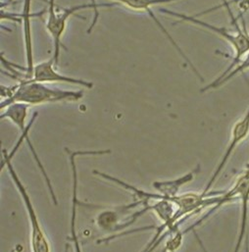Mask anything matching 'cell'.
I'll return each mask as SVG.
<instances>
[{
    "label": "cell",
    "instance_id": "cell-4",
    "mask_svg": "<svg viewBox=\"0 0 249 252\" xmlns=\"http://www.w3.org/2000/svg\"><path fill=\"white\" fill-rule=\"evenodd\" d=\"M3 155V164L5 163L7 170L11 176V179L13 180V183L15 184L16 188L19 190V193L21 194L23 201L25 203L28 216L31 223V252H51V247L47 240V237L45 235L44 230L42 229L37 214L34 210L33 204L31 202V199L30 197V194L26 189V187L23 185L22 181L20 180L18 174L16 173L13 164L11 162V158L9 154L7 153V150H2Z\"/></svg>",
    "mask_w": 249,
    "mask_h": 252
},
{
    "label": "cell",
    "instance_id": "cell-10",
    "mask_svg": "<svg viewBox=\"0 0 249 252\" xmlns=\"http://www.w3.org/2000/svg\"><path fill=\"white\" fill-rule=\"evenodd\" d=\"M249 70V52L246 55V57L242 60V62L236 66L232 71H230L228 74L224 75V76H219L216 80H214L210 85L206 86L205 88H203L202 90H200L201 93H205L208 92L209 90H214V89H218L222 86H224L226 83L230 82L233 78H235L236 76H238L239 74H243L246 71Z\"/></svg>",
    "mask_w": 249,
    "mask_h": 252
},
{
    "label": "cell",
    "instance_id": "cell-7",
    "mask_svg": "<svg viewBox=\"0 0 249 252\" xmlns=\"http://www.w3.org/2000/svg\"><path fill=\"white\" fill-rule=\"evenodd\" d=\"M249 134V107L248 111L246 112V114L239 120L236 122V124L232 128V134H231V140L229 143V146L224 154V156L222 157L219 165L217 166V168L215 169L214 173L212 174L210 180L208 181L204 190H203V194L207 195L208 192H210L211 188L213 187V185L215 184V182L217 181V179L219 178V176L221 175L222 171L224 170V168L226 167L230 157L232 156V154L234 153V151L236 150V148L248 137Z\"/></svg>",
    "mask_w": 249,
    "mask_h": 252
},
{
    "label": "cell",
    "instance_id": "cell-8",
    "mask_svg": "<svg viewBox=\"0 0 249 252\" xmlns=\"http://www.w3.org/2000/svg\"><path fill=\"white\" fill-rule=\"evenodd\" d=\"M54 66H55V61L53 57H51L47 61L36 64L34 65L31 79L30 81H23V82H37V83H43V84L67 83L69 85L82 86L89 90L93 88V84L92 82L62 75L55 70Z\"/></svg>",
    "mask_w": 249,
    "mask_h": 252
},
{
    "label": "cell",
    "instance_id": "cell-13",
    "mask_svg": "<svg viewBox=\"0 0 249 252\" xmlns=\"http://www.w3.org/2000/svg\"><path fill=\"white\" fill-rule=\"evenodd\" d=\"M239 2L240 8L246 9V11L249 10V0H237Z\"/></svg>",
    "mask_w": 249,
    "mask_h": 252
},
{
    "label": "cell",
    "instance_id": "cell-2",
    "mask_svg": "<svg viewBox=\"0 0 249 252\" xmlns=\"http://www.w3.org/2000/svg\"><path fill=\"white\" fill-rule=\"evenodd\" d=\"M222 6L225 7L228 11V14L231 18L232 21V25H234L235 29H236V32L232 33L230 32L227 29L225 28H220V27H216L214 25H211L207 22L201 21L199 19H197L195 16H189L184 13H179V12H175L173 10L167 9V8H160L159 11L161 13L167 14L169 16L175 17L179 20H182L184 22H187L190 24H194L196 26H199L201 28H204L216 34H218L219 36L223 37L224 39H226L235 49V56L231 62V64L229 65V67L227 68L226 71H224L221 76H224L226 74H228L230 71H232L236 66H238L242 60L246 57V55L249 52V32L247 28V24L246 21L243 17V15L241 16V22H239V18H236L233 15V11L230 7V2L227 0H222Z\"/></svg>",
    "mask_w": 249,
    "mask_h": 252
},
{
    "label": "cell",
    "instance_id": "cell-6",
    "mask_svg": "<svg viewBox=\"0 0 249 252\" xmlns=\"http://www.w3.org/2000/svg\"><path fill=\"white\" fill-rule=\"evenodd\" d=\"M117 3H120L122 4L124 7L130 9V10H133V11H138V12H146L150 17L151 19L154 21V23L159 27V29L164 32V34H166L167 38L171 41V43L174 45V47L178 50V52L181 54V56L189 64V66L192 68L193 72L196 74V76L198 77V79L200 81H204V79L202 78V76L197 72V70L194 68V66L192 65V63L189 61V59L187 57V55L184 53V51L180 48V46L178 45V43L172 38L171 34L167 32V30L164 28V26L160 23V21L157 19V17L155 16L154 12L152 11V7L153 6H156V5H161V4H167V3H170V2H173V1H176V0H113ZM92 3L93 5L94 6L95 10V16H94V19H93V25L90 27V30H89V32L93 30V28L94 27V25L96 24V21H97V18H98V7H109V6H114L115 4L114 3H107V4H104V3H101V4H98L95 0H92Z\"/></svg>",
    "mask_w": 249,
    "mask_h": 252
},
{
    "label": "cell",
    "instance_id": "cell-3",
    "mask_svg": "<svg viewBox=\"0 0 249 252\" xmlns=\"http://www.w3.org/2000/svg\"><path fill=\"white\" fill-rule=\"evenodd\" d=\"M236 199L241 200L242 204V213H241V228L240 233L238 236L237 244L234 252H241L243 242L244 240H247L248 237V228H249V163L247 166V169L244 171L242 175L239 176L237 181L235 182L234 186L231 189L225 190L218 201V203L208 211L206 215H204L202 218H200L198 221H196L193 225L190 226L191 230H194L196 227L203 224L204 221H206L213 213H215L217 210H219L223 205H226L230 202L235 201ZM248 246V243H247Z\"/></svg>",
    "mask_w": 249,
    "mask_h": 252
},
{
    "label": "cell",
    "instance_id": "cell-9",
    "mask_svg": "<svg viewBox=\"0 0 249 252\" xmlns=\"http://www.w3.org/2000/svg\"><path fill=\"white\" fill-rule=\"evenodd\" d=\"M200 171L199 166L193 171L182 176L179 179L171 180V181H157L153 183V188L158 191V193L153 194V200H169L171 197H174L179 194V190L181 188L188 183H190L195 175Z\"/></svg>",
    "mask_w": 249,
    "mask_h": 252
},
{
    "label": "cell",
    "instance_id": "cell-12",
    "mask_svg": "<svg viewBox=\"0 0 249 252\" xmlns=\"http://www.w3.org/2000/svg\"><path fill=\"white\" fill-rule=\"evenodd\" d=\"M184 232L179 229H176L170 233L168 236V240L165 244V248L163 252H176L183 245L184 241Z\"/></svg>",
    "mask_w": 249,
    "mask_h": 252
},
{
    "label": "cell",
    "instance_id": "cell-11",
    "mask_svg": "<svg viewBox=\"0 0 249 252\" xmlns=\"http://www.w3.org/2000/svg\"><path fill=\"white\" fill-rule=\"evenodd\" d=\"M119 215L118 210H105L97 215L96 225L105 232H119L122 226V223L119 221Z\"/></svg>",
    "mask_w": 249,
    "mask_h": 252
},
{
    "label": "cell",
    "instance_id": "cell-1",
    "mask_svg": "<svg viewBox=\"0 0 249 252\" xmlns=\"http://www.w3.org/2000/svg\"><path fill=\"white\" fill-rule=\"evenodd\" d=\"M1 110L12 103H25L30 106L63 101H79L84 97L82 91H65L48 87L37 82H19L12 87L1 86Z\"/></svg>",
    "mask_w": 249,
    "mask_h": 252
},
{
    "label": "cell",
    "instance_id": "cell-5",
    "mask_svg": "<svg viewBox=\"0 0 249 252\" xmlns=\"http://www.w3.org/2000/svg\"><path fill=\"white\" fill-rule=\"evenodd\" d=\"M48 16H47V22H46V29L48 32L50 33L53 44H54V52H53V59L55 61V66L59 65L60 61V50L61 48L66 47L62 43V36L66 30L67 20L76 14L78 11L87 9V8H93L95 10L93 3L86 4V5H77L70 8H63V7H56L55 0H49L48 1Z\"/></svg>",
    "mask_w": 249,
    "mask_h": 252
},
{
    "label": "cell",
    "instance_id": "cell-14",
    "mask_svg": "<svg viewBox=\"0 0 249 252\" xmlns=\"http://www.w3.org/2000/svg\"><path fill=\"white\" fill-rule=\"evenodd\" d=\"M40 1H43V2H48L49 0H40Z\"/></svg>",
    "mask_w": 249,
    "mask_h": 252
}]
</instances>
